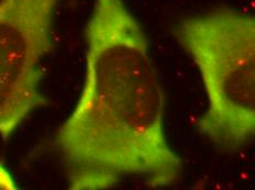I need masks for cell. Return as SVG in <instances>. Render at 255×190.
Wrapping results in <instances>:
<instances>
[{"label": "cell", "mask_w": 255, "mask_h": 190, "mask_svg": "<svg viewBox=\"0 0 255 190\" xmlns=\"http://www.w3.org/2000/svg\"><path fill=\"white\" fill-rule=\"evenodd\" d=\"M61 0H0V138L7 141L47 103L42 61L54 47L53 22Z\"/></svg>", "instance_id": "3957f363"}, {"label": "cell", "mask_w": 255, "mask_h": 190, "mask_svg": "<svg viewBox=\"0 0 255 190\" xmlns=\"http://www.w3.org/2000/svg\"><path fill=\"white\" fill-rule=\"evenodd\" d=\"M174 35L203 82L199 133L228 152L255 140V14L214 9L180 20Z\"/></svg>", "instance_id": "7a4b0ae2"}, {"label": "cell", "mask_w": 255, "mask_h": 190, "mask_svg": "<svg viewBox=\"0 0 255 190\" xmlns=\"http://www.w3.org/2000/svg\"><path fill=\"white\" fill-rule=\"evenodd\" d=\"M82 92L56 131L71 190H106L125 178L172 186L183 162L164 125L165 95L139 21L124 0H95L85 28Z\"/></svg>", "instance_id": "6da1fadb"}]
</instances>
